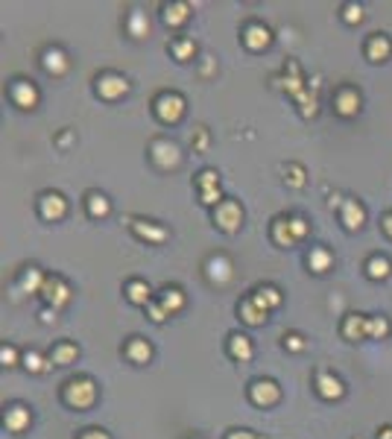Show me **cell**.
I'll list each match as a JSON object with an SVG mask.
<instances>
[{
    "mask_svg": "<svg viewBox=\"0 0 392 439\" xmlns=\"http://www.w3.org/2000/svg\"><path fill=\"white\" fill-rule=\"evenodd\" d=\"M62 398H65V404H70L73 410H88L94 401H97V384H94V378L79 375V378H70V381H65Z\"/></svg>",
    "mask_w": 392,
    "mask_h": 439,
    "instance_id": "6da1fadb",
    "label": "cell"
},
{
    "mask_svg": "<svg viewBox=\"0 0 392 439\" xmlns=\"http://www.w3.org/2000/svg\"><path fill=\"white\" fill-rule=\"evenodd\" d=\"M155 117L161 120V124H179L182 117H185V97L176 94V91H164V94H158L155 97Z\"/></svg>",
    "mask_w": 392,
    "mask_h": 439,
    "instance_id": "7a4b0ae2",
    "label": "cell"
},
{
    "mask_svg": "<svg viewBox=\"0 0 392 439\" xmlns=\"http://www.w3.org/2000/svg\"><path fill=\"white\" fill-rule=\"evenodd\" d=\"M214 226L219 231H226V235L240 231V226H243V205L235 202V199H223L214 208Z\"/></svg>",
    "mask_w": 392,
    "mask_h": 439,
    "instance_id": "3957f363",
    "label": "cell"
},
{
    "mask_svg": "<svg viewBox=\"0 0 392 439\" xmlns=\"http://www.w3.org/2000/svg\"><path fill=\"white\" fill-rule=\"evenodd\" d=\"M150 158L155 162V167L173 170V167H179V162H182V150H179V144H176V141H170V138H155V141L150 144Z\"/></svg>",
    "mask_w": 392,
    "mask_h": 439,
    "instance_id": "277c9868",
    "label": "cell"
},
{
    "mask_svg": "<svg viewBox=\"0 0 392 439\" xmlns=\"http://www.w3.org/2000/svg\"><path fill=\"white\" fill-rule=\"evenodd\" d=\"M281 398V387L273 381V378H255L249 384V401L258 407H273Z\"/></svg>",
    "mask_w": 392,
    "mask_h": 439,
    "instance_id": "5b68a950",
    "label": "cell"
},
{
    "mask_svg": "<svg viewBox=\"0 0 392 439\" xmlns=\"http://www.w3.org/2000/svg\"><path fill=\"white\" fill-rule=\"evenodd\" d=\"M41 299L47 302V308H62V304L70 302V287L62 275H47L41 284Z\"/></svg>",
    "mask_w": 392,
    "mask_h": 439,
    "instance_id": "8992f818",
    "label": "cell"
},
{
    "mask_svg": "<svg viewBox=\"0 0 392 439\" xmlns=\"http://www.w3.org/2000/svg\"><path fill=\"white\" fill-rule=\"evenodd\" d=\"M126 91H129V79L120 77L115 70H106L97 77V94H100L103 100H120Z\"/></svg>",
    "mask_w": 392,
    "mask_h": 439,
    "instance_id": "52a82bcc",
    "label": "cell"
},
{
    "mask_svg": "<svg viewBox=\"0 0 392 439\" xmlns=\"http://www.w3.org/2000/svg\"><path fill=\"white\" fill-rule=\"evenodd\" d=\"M363 106V97L357 88H351V85H342V88H337L334 94V112L342 115V117H354L360 112Z\"/></svg>",
    "mask_w": 392,
    "mask_h": 439,
    "instance_id": "ba28073f",
    "label": "cell"
},
{
    "mask_svg": "<svg viewBox=\"0 0 392 439\" xmlns=\"http://www.w3.org/2000/svg\"><path fill=\"white\" fill-rule=\"evenodd\" d=\"M9 97H12V103H15L18 108H35L41 100V94L39 88L30 82V79H15L9 85Z\"/></svg>",
    "mask_w": 392,
    "mask_h": 439,
    "instance_id": "9c48e42d",
    "label": "cell"
},
{
    "mask_svg": "<svg viewBox=\"0 0 392 439\" xmlns=\"http://www.w3.org/2000/svg\"><path fill=\"white\" fill-rule=\"evenodd\" d=\"M243 44L249 47V50H264V47L273 44V32H269L266 23H258V21H252L243 27Z\"/></svg>",
    "mask_w": 392,
    "mask_h": 439,
    "instance_id": "30bf717a",
    "label": "cell"
},
{
    "mask_svg": "<svg viewBox=\"0 0 392 439\" xmlns=\"http://www.w3.org/2000/svg\"><path fill=\"white\" fill-rule=\"evenodd\" d=\"M39 211H41V217L44 220H62L65 214H68V202H65V197L59 191H47V193H41V199H39Z\"/></svg>",
    "mask_w": 392,
    "mask_h": 439,
    "instance_id": "8fae6325",
    "label": "cell"
},
{
    "mask_svg": "<svg viewBox=\"0 0 392 439\" xmlns=\"http://www.w3.org/2000/svg\"><path fill=\"white\" fill-rule=\"evenodd\" d=\"M205 275H208V282H211V284H226L228 278H231V261H228V255H223V252L211 255V258L205 261Z\"/></svg>",
    "mask_w": 392,
    "mask_h": 439,
    "instance_id": "7c38bea8",
    "label": "cell"
},
{
    "mask_svg": "<svg viewBox=\"0 0 392 439\" xmlns=\"http://www.w3.org/2000/svg\"><path fill=\"white\" fill-rule=\"evenodd\" d=\"M363 53H366V59H369V62H386V59L392 56V41H389V35H384V32L369 35V41H366Z\"/></svg>",
    "mask_w": 392,
    "mask_h": 439,
    "instance_id": "4fadbf2b",
    "label": "cell"
},
{
    "mask_svg": "<svg viewBox=\"0 0 392 439\" xmlns=\"http://www.w3.org/2000/svg\"><path fill=\"white\" fill-rule=\"evenodd\" d=\"M129 226H132L135 235H138L141 240H146V243H164L170 237V231L164 226L153 223V220H132Z\"/></svg>",
    "mask_w": 392,
    "mask_h": 439,
    "instance_id": "5bb4252c",
    "label": "cell"
},
{
    "mask_svg": "<svg viewBox=\"0 0 392 439\" xmlns=\"http://www.w3.org/2000/svg\"><path fill=\"white\" fill-rule=\"evenodd\" d=\"M316 393H320L322 398L334 401V398H342L346 396V387H342V381L334 375V372H316Z\"/></svg>",
    "mask_w": 392,
    "mask_h": 439,
    "instance_id": "9a60e30c",
    "label": "cell"
},
{
    "mask_svg": "<svg viewBox=\"0 0 392 439\" xmlns=\"http://www.w3.org/2000/svg\"><path fill=\"white\" fill-rule=\"evenodd\" d=\"M340 220H342V226H346L349 231L363 228V223H366L363 202L360 199H346V202H342V208H340Z\"/></svg>",
    "mask_w": 392,
    "mask_h": 439,
    "instance_id": "2e32d148",
    "label": "cell"
},
{
    "mask_svg": "<svg viewBox=\"0 0 392 439\" xmlns=\"http://www.w3.org/2000/svg\"><path fill=\"white\" fill-rule=\"evenodd\" d=\"M252 302L258 304L261 311H266V313H269V311H275L278 304L284 302V296H281V290H278L275 284H258V287L252 290Z\"/></svg>",
    "mask_w": 392,
    "mask_h": 439,
    "instance_id": "e0dca14e",
    "label": "cell"
},
{
    "mask_svg": "<svg viewBox=\"0 0 392 439\" xmlns=\"http://www.w3.org/2000/svg\"><path fill=\"white\" fill-rule=\"evenodd\" d=\"M30 422H32V413H30V407H23V404H12L3 413V425L12 433H23L30 428Z\"/></svg>",
    "mask_w": 392,
    "mask_h": 439,
    "instance_id": "ac0fdd59",
    "label": "cell"
},
{
    "mask_svg": "<svg viewBox=\"0 0 392 439\" xmlns=\"http://www.w3.org/2000/svg\"><path fill=\"white\" fill-rule=\"evenodd\" d=\"M342 337H346V340H363V337H369V316L349 313L346 320H342Z\"/></svg>",
    "mask_w": 392,
    "mask_h": 439,
    "instance_id": "d6986e66",
    "label": "cell"
},
{
    "mask_svg": "<svg viewBox=\"0 0 392 439\" xmlns=\"http://www.w3.org/2000/svg\"><path fill=\"white\" fill-rule=\"evenodd\" d=\"M41 65H44L47 73H53V77H62V73L70 68L68 53L62 50V47H47V50H44V59H41Z\"/></svg>",
    "mask_w": 392,
    "mask_h": 439,
    "instance_id": "ffe728a7",
    "label": "cell"
},
{
    "mask_svg": "<svg viewBox=\"0 0 392 439\" xmlns=\"http://www.w3.org/2000/svg\"><path fill=\"white\" fill-rule=\"evenodd\" d=\"M228 355L235 358V360H240V363L252 360V355H255V346H252V340H249L246 334H240V331L228 334Z\"/></svg>",
    "mask_w": 392,
    "mask_h": 439,
    "instance_id": "44dd1931",
    "label": "cell"
},
{
    "mask_svg": "<svg viewBox=\"0 0 392 439\" xmlns=\"http://www.w3.org/2000/svg\"><path fill=\"white\" fill-rule=\"evenodd\" d=\"M50 363L53 366H70L73 360L79 358V346L77 343H70V340H59V343L50 349Z\"/></svg>",
    "mask_w": 392,
    "mask_h": 439,
    "instance_id": "7402d4cb",
    "label": "cell"
},
{
    "mask_svg": "<svg viewBox=\"0 0 392 439\" xmlns=\"http://www.w3.org/2000/svg\"><path fill=\"white\" fill-rule=\"evenodd\" d=\"M331 266H334V255H331L328 246H313L308 252V270L316 273V275H325Z\"/></svg>",
    "mask_w": 392,
    "mask_h": 439,
    "instance_id": "603a6c76",
    "label": "cell"
},
{
    "mask_svg": "<svg viewBox=\"0 0 392 439\" xmlns=\"http://www.w3.org/2000/svg\"><path fill=\"white\" fill-rule=\"evenodd\" d=\"M85 208H88V217L103 220V217L112 214V202H108L106 193H100V191H88V193H85Z\"/></svg>",
    "mask_w": 392,
    "mask_h": 439,
    "instance_id": "cb8c5ba5",
    "label": "cell"
},
{
    "mask_svg": "<svg viewBox=\"0 0 392 439\" xmlns=\"http://www.w3.org/2000/svg\"><path fill=\"white\" fill-rule=\"evenodd\" d=\"M124 351H126V358L132 363H138V366L153 360V346H150V340H144V337H132Z\"/></svg>",
    "mask_w": 392,
    "mask_h": 439,
    "instance_id": "d4e9b609",
    "label": "cell"
},
{
    "mask_svg": "<svg viewBox=\"0 0 392 439\" xmlns=\"http://www.w3.org/2000/svg\"><path fill=\"white\" fill-rule=\"evenodd\" d=\"M158 304H161V308L170 313V316H173V313H179L182 308H185V293H182L176 284L173 287H164L161 293H158Z\"/></svg>",
    "mask_w": 392,
    "mask_h": 439,
    "instance_id": "484cf974",
    "label": "cell"
},
{
    "mask_svg": "<svg viewBox=\"0 0 392 439\" xmlns=\"http://www.w3.org/2000/svg\"><path fill=\"white\" fill-rule=\"evenodd\" d=\"M273 240L278 243V246H284V249H290V246H296V235H293V228H290V217H275L273 220Z\"/></svg>",
    "mask_w": 392,
    "mask_h": 439,
    "instance_id": "4316f807",
    "label": "cell"
},
{
    "mask_svg": "<svg viewBox=\"0 0 392 439\" xmlns=\"http://www.w3.org/2000/svg\"><path fill=\"white\" fill-rule=\"evenodd\" d=\"M124 293H126V299L132 304H144V308H146V304L153 302V290H150V284H146V282H141V278H132V282H126Z\"/></svg>",
    "mask_w": 392,
    "mask_h": 439,
    "instance_id": "83f0119b",
    "label": "cell"
},
{
    "mask_svg": "<svg viewBox=\"0 0 392 439\" xmlns=\"http://www.w3.org/2000/svg\"><path fill=\"white\" fill-rule=\"evenodd\" d=\"M237 313H240V320L246 322V325H264V322H266V311H261L258 304L252 302V296H246V299L240 302Z\"/></svg>",
    "mask_w": 392,
    "mask_h": 439,
    "instance_id": "f1b7e54d",
    "label": "cell"
},
{
    "mask_svg": "<svg viewBox=\"0 0 392 439\" xmlns=\"http://www.w3.org/2000/svg\"><path fill=\"white\" fill-rule=\"evenodd\" d=\"M389 273H392V264H389V258H384V255H372V258L366 261V275H369L372 282L389 278Z\"/></svg>",
    "mask_w": 392,
    "mask_h": 439,
    "instance_id": "f546056e",
    "label": "cell"
},
{
    "mask_svg": "<svg viewBox=\"0 0 392 439\" xmlns=\"http://www.w3.org/2000/svg\"><path fill=\"white\" fill-rule=\"evenodd\" d=\"M190 18V3H170L164 6V23L167 27H182Z\"/></svg>",
    "mask_w": 392,
    "mask_h": 439,
    "instance_id": "4dcf8cb0",
    "label": "cell"
},
{
    "mask_svg": "<svg viewBox=\"0 0 392 439\" xmlns=\"http://www.w3.org/2000/svg\"><path fill=\"white\" fill-rule=\"evenodd\" d=\"M126 32L132 35V39H144L146 32H150V18L144 15V12H129V18H126Z\"/></svg>",
    "mask_w": 392,
    "mask_h": 439,
    "instance_id": "1f68e13d",
    "label": "cell"
},
{
    "mask_svg": "<svg viewBox=\"0 0 392 439\" xmlns=\"http://www.w3.org/2000/svg\"><path fill=\"white\" fill-rule=\"evenodd\" d=\"M23 366H27L30 372H35V375H44V372L53 369L50 358H44L41 351H27V355H23Z\"/></svg>",
    "mask_w": 392,
    "mask_h": 439,
    "instance_id": "d6a6232c",
    "label": "cell"
},
{
    "mask_svg": "<svg viewBox=\"0 0 392 439\" xmlns=\"http://www.w3.org/2000/svg\"><path fill=\"white\" fill-rule=\"evenodd\" d=\"M44 278H47V275L39 270V266H30V270L21 275V287H23V293H41Z\"/></svg>",
    "mask_w": 392,
    "mask_h": 439,
    "instance_id": "836d02e7",
    "label": "cell"
},
{
    "mask_svg": "<svg viewBox=\"0 0 392 439\" xmlns=\"http://www.w3.org/2000/svg\"><path fill=\"white\" fill-rule=\"evenodd\" d=\"M170 50H173L176 62H190V59L196 56V41L193 39H179V41L170 44Z\"/></svg>",
    "mask_w": 392,
    "mask_h": 439,
    "instance_id": "e575fe53",
    "label": "cell"
},
{
    "mask_svg": "<svg viewBox=\"0 0 392 439\" xmlns=\"http://www.w3.org/2000/svg\"><path fill=\"white\" fill-rule=\"evenodd\" d=\"M284 179H287L290 188H304V182H308L302 164H287V167H284Z\"/></svg>",
    "mask_w": 392,
    "mask_h": 439,
    "instance_id": "d590c367",
    "label": "cell"
},
{
    "mask_svg": "<svg viewBox=\"0 0 392 439\" xmlns=\"http://www.w3.org/2000/svg\"><path fill=\"white\" fill-rule=\"evenodd\" d=\"M389 334V322H386V316H369V337L372 340H381Z\"/></svg>",
    "mask_w": 392,
    "mask_h": 439,
    "instance_id": "8d00e7d4",
    "label": "cell"
},
{
    "mask_svg": "<svg viewBox=\"0 0 392 439\" xmlns=\"http://www.w3.org/2000/svg\"><path fill=\"white\" fill-rule=\"evenodd\" d=\"M196 188L202 191H211V188H219V176H217V170H202L199 176H196Z\"/></svg>",
    "mask_w": 392,
    "mask_h": 439,
    "instance_id": "74e56055",
    "label": "cell"
},
{
    "mask_svg": "<svg viewBox=\"0 0 392 439\" xmlns=\"http://www.w3.org/2000/svg\"><path fill=\"white\" fill-rule=\"evenodd\" d=\"M296 103H299V108H302V117H313L316 115V94H299L296 97Z\"/></svg>",
    "mask_w": 392,
    "mask_h": 439,
    "instance_id": "f35d334b",
    "label": "cell"
},
{
    "mask_svg": "<svg viewBox=\"0 0 392 439\" xmlns=\"http://www.w3.org/2000/svg\"><path fill=\"white\" fill-rule=\"evenodd\" d=\"M290 228H293V235H296V243H299V240H304V237H308L311 223H308V220H304V217L293 214V217H290Z\"/></svg>",
    "mask_w": 392,
    "mask_h": 439,
    "instance_id": "ab89813d",
    "label": "cell"
},
{
    "mask_svg": "<svg viewBox=\"0 0 392 439\" xmlns=\"http://www.w3.org/2000/svg\"><path fill=\"white\" fill-rule=\"evenodd\" d=\"M363 18H366V12H363L360 3H346V6H342V21H346V23H360Z\"/></svg>",
    "mask_w": 392,
    "mask_h": 439,
    "instance_id": "60d3db41",
    "label": "cell"
},
{
    "mask_svg": "<svg viewBox=\"0 0 392 439\" xmlns=\"http://www.w3.org/2000/svg\"><path fill=\"white\" fill-rule=\"evenodd\" d=\"M304 337L299 334V331H290V334H284V349H290V351H304Z\"/></svg>",
    "mask_w": 392,
    "mask_h": 439,
    "instance_id": "b9f144b4",
    "label": "cell"
},
{
    "mask_svg": "<svg viewBox=\"0 0 392 439\" xmlns=\"http://www.w3.org/2000/svg\"><path fill=\"white\" fill-rule=\"evenodd\" d=\"M0 360H3V366H18V349L12 343H3L0 346Z\"/></svg>",
    "mask_w": 392,
    "mask_h": 439,
    "instance_id": "7bdbcfd3",
    "label": "cell"
},
{
    "mask_svg": "<svg viewBox=\"0 0 392 439\" xmlns=\"http://www.w3.org/2000/svg\"><path fill=\"white\" fill-rule=\"evenodd\" d=\"M146 316H150L153 322H164L170 313H167V311H164V308H161V304H158V302H150V304H146Z\"/></svg>",
    "mask_w": 392,
    "mask_h": 439,
    "instance_id": "ee69618b",
    "label": "cell"
},
{
    "mask_svg": "<svg viewBox=\"0 0 392 439\" xmlns=\"http://www.w3.org/2000/svg\"><path fill=\"white\" fill-rule=\"evenodd\" d=\"M190 144H193V150L196 153H202L205 146H208V132L199 126V129H193V135H190Z\"/></svg>",
    "mask_w": 392,
    "mask_h": 439,
    "instance_id": "f6af8a7d",
    "label": "cell"
},
{
    "mask_svg": "<svg viewBox=\"0 0 392 439\" xmlns=\"http://www.w3.org/2000/svg\"><path fill=\"white\" fill-rule=\"evenodd\" d=\"M77 439H112V436H108V431H103V428H85Z\"/></svg>",
    "mask_w": 392,
    "mask_h": 439,
    "instance_id": "bcb514c9",
    "label": "cell"
},
{
    "mask_svg": "<svg viewBox=\"0 0 392 439\" xmlns=\"http://www.w3.org/2000/svg\"><path fill=\"white\" fill-rule=\"evenodd\" d=\"M226 439H266V436L255 433V431H228V436H226Z\"/></svg>",
    "mask_w": 392,
    "mask_h": 439,
    "instance_id": "7dc6e473",
    "label": "cell"
},
{
    "mask_svg": "<svg viewBox=\"0 0 392 439\" xmlns=\"http://www.w3.org/2000/svg\"><path fill=\"white\" fill-rule=\"evenodd\" d=\"M39 316H41V322H44V325H50V322H56V308H44Z\"/></svg>",
    "mask_w": 392,
    "mask_h": 439,
    "instance_id": "c3c4849f",
    "label": "cell"
},
{
    "mask_svg": "<svg viewBox=\"0 0 392 439\" xmlns=\"http://www.w3.org/2000/svg\"><path fill=\"white\" fill-rule=\"evenodd\" d=\"M381 228H384V231H386V235L392 237V211H386V214L381 217Z\"/></svg>",
    "mask_w": 392,
    "mask_h": 439,
    "instance_id": "681fc988",
    "label": "cell"
},
{
    "mask_svg": "<svg viewBox=\"0 0 392 439\" xmlns=\"http://www.w3.org/2000/svg\"><path fill=\"white\" fill-rule=\"evenodd\" d=\"M378 439H392V425H384V428H378Z\"/></svg>",
    "mask_w": 392,
    "mask_h": 439,
    "instance_id": "f907efd6",
    "label": "cell"
},
{
    "mask_svg": "<svg viewBox=\"0 0 392 439\" xmlns=\"http://www.w3.org/2000/svg\"><path fill=\"white\" fill-rule=\"evenodd\" d=\"M328 205H331V208H337V205H340V208H342V199H340V193H331V199H328Z\"/></svg>",
    "mask_w": 392,
    "mask_h": 439,
    "instance_id": "816d5d0a",
    "label": "cell"
},
{
    "mask_svg": "<svg viewBox=\"0 0 392 439\" xmlns=\"http://www.w3.org/2000/svg\"><path fill=\"white\" fill-rule=\"evenodd\" d=\"M196 439H199V436H196Z\"/></svg>",
    "mask_w": 392,
    "mask_h": 439,
    "instance_id": "f5cc1de1",
    "label": "cell"
}]
</instances>
